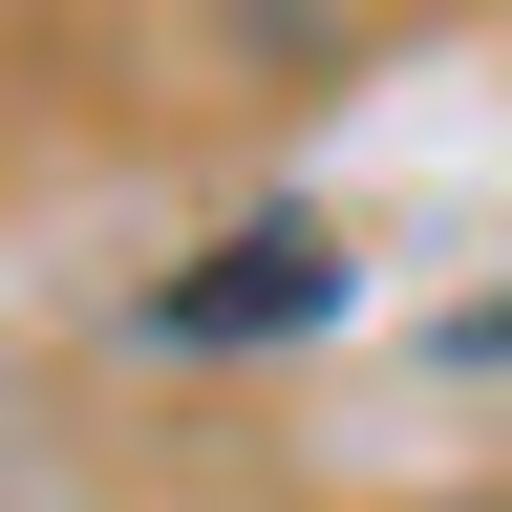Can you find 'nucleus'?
<instances>
[{"instance_id":"obj_1","label":"nucleus","mask_w":512,"mask_h":512,"mask_svg":"<svg viewBox=\"0 0 512 512\" xmlns=\"http://www.w3.org/2000/svg\"><path fill=\"white\" fill-rule=\"evenodd\" d=\"M363 256L320 235V214H256L235 256H192V278H150V342H299V320H342Z\"/></svg>"},{"instance_id":"obj_2","label":"nucleus","mask_w":512,"mask_h":512,"mask_svg":"<svg viewBox=\"0 0 512 512\" xmlns=\"http://www.w3.org/2000/svg\"><path fill=\"white\" fill-rule=\"evenodd\" d=\"M448 363H512V299H470V320H448Z\"/></svg>"}]
</instances>
